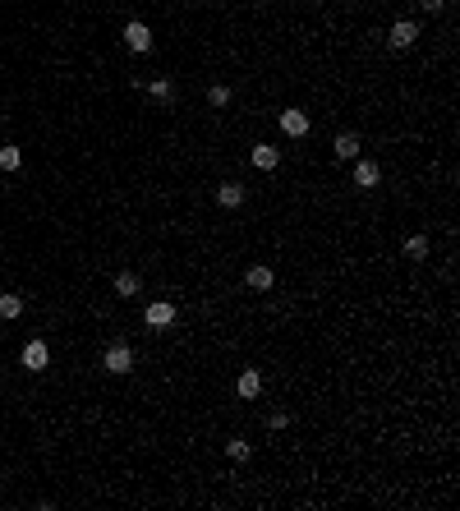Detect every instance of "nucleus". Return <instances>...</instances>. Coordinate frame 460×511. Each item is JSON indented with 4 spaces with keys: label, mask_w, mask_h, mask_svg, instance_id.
Returning <instances> with one entry per match:
<instances>
[{
    "label": "nucleus",
    "mask_w": 460,
    "mask_h": 511,
    "mask_svg": "<svg viewBox=\"0 0 460 511\" xmlns=\"http://www.w3.org/2000/svg\"><path fill=\"white\" fill-rule=\"evenodd\" d=\"M419 5H424L428 14H442V5H447V0H419Z\"/></svg>",
    "instance_id": "nucleus-20"
},
{
    "label": "nucleus",
    "mask_w": 460,
    "mask_h": 511,
    "mask_svg": "<svg viewBox=\"0 0 460 511\" xmlns=\"http://www.w3.org/2000/svg\"><path fill=\"white\" fill-rule=\"evenodd\" d=\"M405 258H428V240L424 235H410L405 240Z\"/></svg>",
    "instance_id": "nucleus-15"
},
{
    "label": "nucleus",
    "mask_w": 460,
    "mask_h": 511,
    "mask_svg": "<svg viewBox=\"0 0 460 511\" xmlns=\"http://www.w3.org/2000/svg\"><path fill=\"white\" fill-rule=\"evenodd\" d=\"M276 161H281V152H276L272 143H258V147H253V166H258V171H276Z\"/></svg>",
    "instance_id": "nucleus-11"
},
{
    "label": "nucleus",
    "mask_w": 460,
    "mask_h": 511,
    "mask_svg": "<svg viewBox=\"0 0 460 511\" xmlns=\"http://www.w3.org/2000/svg\"><path fill=\"white\" fill-rule=\"evenodd\" d=\"M0 166H5V171H19L23 166V152H19V147H0Z\"/></svg>",
    "instance_id": "nucleus-16"
},
{
    "label": "nucleus",
    "mask_w": 460,
    "mask_h": 511,
    "mask_svg": "<svg viewBox=\"0 0 460 511\" xmlns=\"http://www.w3.org/2000/svg\"><path fill=\"white\" fill-rule=\"evenodd\" d=\"M208 101H212V106H226V101H230V88H221V83H217V88L208 92Z\"/></svg>",
    "instance_id": "nucleus-18"
},
{
    "label": "nucleus",
    "mask_w": 460,
    "mask_h": 511,
    "mask_svg": "<svg viewBox=\"0 0 460 511\" xmlns=\"http://www.w3.org/2000/svg\"><path fill=\"white\" fill-rule=\"evenodd\" d=\"M281 129L290 134V138H304L308 134V115L304 111H281Z\"/></svg>",
    "instance_id": "nucleus-8"
},
{
    "label": "nucleus",
    "mask_w": 460,
    "mask_h": 511,
    "mask_svg": "<svg viewBox=\"0 0 460 511\" xmlns=\"http://www.w3.org/2000/svg\"><path fill=\"white\" fill-rule=\"evenodd\" d=\"M23 313V295H0V318H19Z\"/></svg>",
    "instance_id": "nucleus-14"
},
{
    "label": "nucleus",
    "mask_w": 460,
    "mask_h": 511,
    "mask_svg": "<svg viewBox=\"0 0 460 511\" xmlns=\"http://www.w3.org/2000/svg\"><path fill=\"white\" fill-rule=\"evenodd\" d=\"M415 37H419V23H410V19H401V23L391 28V46H396V51L415 46Z\"/></svg>",
    "instance_id": "nucleus-7"
},
{
    "label": "nucleus",
    "mask_w": 460,
    "mask_h": 511,
    "mask_svg": "<svg viewBox=\"0 0 460 511\" xmlns=\"http://www.w3.org/2000/svg\"><path fill=\"white\" fill-rule=\"evenodd\" d=\"M171 322H175V304H166V300L148 304V327H171Z\"/></svg>",
    "instance_id": "nucleus-5"
},
{
    "label": "nucleus",
    "mask_w": 460,
    "mask_h": 511,
    "mask_svg": "<svg viewBox=\"0 0 460 511\" xmlns=\"http://www.w3.org/2000/svg\"><path fill=\"white\" fill-rule=\"evenodd\" d=\"M235 391H240L244 401H253L258 391H263V373H258V368H244V373H240V382H235Z\"/></svg>",
    "instance_id": "nucleus-6"
},
{
    "label": "nucleus",
    "mask_w": 460,
    "mask_h": 511,
    "mask_svg": "<svg viewBox=\"0 0 460 511\" xmlns=\"http://www.w3.org/2000/svg\"><path fill=\"white\" fill-rule=\"evenodd\" d=\"M148 92H152V97H171V92H175V88H171V83H166V78H157V83H152V88H148Z\"/></svg>",
    "instance_id": "nucleus-19"
},
{
    "label": "nucleus",
    "mask_w": 460,
    "mask_h": 511,
    "mask_svg": "<svg viewBox=\"0 0 460 511\" xmlns=\"http://www.w3.org/2000/svg\"><path fill=\"white\" fill-rule=\"evenodd\" d=\"M19 359H23V368H28V373H42V368L51 364V350H46V341H28Z\"/></svg>",
    "instance_id": "nucleus-2"
},
{
    "label": "nucleus",
    "mask_w": 460,
    "mask_h": 511,
    "mask_svg": "<svg viewBox=\"0 0 460 511\" xmlns=\"http://www.w3.org/2000/svg\"><path fill=\"white\" fill-rule=\"evenodd\" d=\"M217 203H221V208H240V203H244V185H235V180H226V185H221V189H217Z\"/></svg>",
    "instance_id": "nucleus-12"
},
{
    "label": "nucleus",
    "mask_w": 460,
    "mask_h": 511,
    "mask_svg": "<svg viewBox=\"0 0 460 511\" xmlns=\"http://www.w3.org/2000/svg\"><path fill=\"white\" fill-rule=\"evenodd\" d=\"M331 152H336L340 161H354V157H359V138H354V134H336V143H331Z\"/></svg>",
    "instance_id": "nucleus-9"
},
{
    "label": "nucleus",
    "mask_w": 460,
    "mask_h": 511,
    "mask_svg": "<svg viewBox=\"0 0 460 511\" xmlns=\"http://www.w3.org/2000/svg\"><path fill=\"white\" fill-rule=\"evenodd\" d=\"M101 368H106V373H129V368H134V350L124 341H115L106 355H101Z\"/></svg>",
    "instance_id": "nucleus-1"
},
{
    "label": "nucleus",
    "mask_w": 460,
    "mask_h": 511,
    "mask_svg": "<svg viewBox=\"0 0 460 511\" xmlns=\"http://www.w3.org/2000/svg\"><path fill=\"white\" fill-rule=\"evenodd\" d=\"M115 295H124V300L138 295V272H120V277H115Z\"/></svg>",
    "instance_id": "nucleus-13"
},
{
    "label": "nucleus",
    "mask_w": 460,
    "mask_h": 511,
    "mask_svg": "<svg viewBox=\"0 0 460 511\" xmlns=\"http://www.w3.org/2000/svg\"><path fill=\"white\" fill-rule=\"evenodd\" d=\"M226 456H230V461H249V442H244V438H230Z\"/></svg>",
    "instance_id": "nucleus-17"
},
{
    "label": "nucleus",
    "mask_w": 460,
    "mask_h": 511,
    "mask_svg": "<svg viewBox=\"0 0 460 511\" xmlns=\"http://www.w3.org/2000/svg\"><path fill=\"white\" fill-rule=\"evenodd\" d=\"M378 180H382V166H378V161H359V157H354V185H359V189H378Z\"/></svg>",
    "instance_id": "nucleus-4"
},
{
    "label": "nucleus",
    "mask_w": 460,
    "mask_h": 511,
    "mask_svg": "<svg viewBox=\"0 0 460 511\" xmlns=\"http://www.w3.org/2000/svg\"><path fill=\"white\" fill-rule=\"evenodd\" d=\"M124 46L138 51V56H143V51H152V33H148V23H138V19L124 23Z\"/></svg>",
    "instance_id": "nucleus-3"
},
{
    "label": "nucleus",
    "mask_w": 460,
    "mask_h": 511,
    "mask_svg": "<svg viewBox=\"0 0 460 511\" xmlns=\"http://www.w3.org/2000/svg\"><path fill=\"white\" fill-rule=\"evenodd\" d=\"M244 281H249L253 290H272V281H276V277H272V267H263V263H253L249 272H244Z\"/></svg>",
    "instance_id": "nucleus-10"
}]
</instances>
